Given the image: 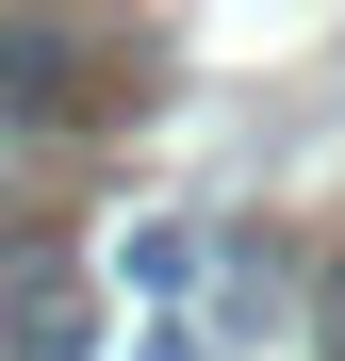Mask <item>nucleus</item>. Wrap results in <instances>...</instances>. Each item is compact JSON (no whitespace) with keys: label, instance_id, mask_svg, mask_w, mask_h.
<instances>
[{"label":"nucleus","instance_id":"obj_1","mask_svg":"<svg viewBox=\"0 0 345 361\" xmlns=\"http://www.w3.org/2000/svg\"><path fill=\"white\" fill-rule=\"evenodd\" d=\"M313 361H345V247L313 263Z\"/></svg>","mask_w":345,"mask_h":361},{"label":"nucleus","instance_id":"obj_2","mask_svg":"<svg viewBox=\"0 0 345 361\" xmlns=\"http://www.w3.org/2000/svg\"><path fill=\"white\" fill-rule=\"evenodd\" d=\"M164 361H198V345H164Z\"/></svg>","mask_w":345,"mask_h":361}]
</instances>
